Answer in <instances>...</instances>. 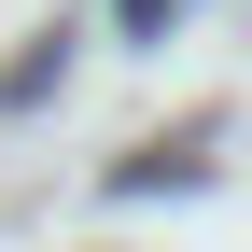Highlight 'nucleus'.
<instances>
[{
  "instance_id": "f257e3e1",
  "label": "nucleus",
  "mask_w": 252,
  "mask_h": 252,
  "mask_svg": "<svg viewBox=\"0 0 252 252\" xmlns=\"http://www.w3.org/2000/svg\"><path fill=\"white\" fill-rule=\"evenodd\" d=\"M126 28H168V0H126Z\"/></svg>"
}]
</instances>
